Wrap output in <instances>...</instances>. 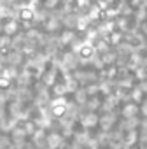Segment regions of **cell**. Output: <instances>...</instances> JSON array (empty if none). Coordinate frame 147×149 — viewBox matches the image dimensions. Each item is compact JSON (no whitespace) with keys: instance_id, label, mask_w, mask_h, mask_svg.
Masks as SVG:
<instances>
[{"instance_id":"obj_1","label":"cell","mask_w":147,"mask_h":149,"mask_svg":"<svg viewBox=\"0 0 147 149\" xmlns=\"http://www.w3.org/2000/svg\"><path fill=\"white\" fill-rule=\"evenodd\" d=\"M65 112H67V105H65V104H58V105L54 104V105H53V116H54V118H61Z\"/></svg>"}]
</instances>
